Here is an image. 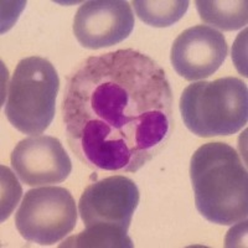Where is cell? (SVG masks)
<instances>
[{
  "mask_svg": "<svg viewBox=\"0 0 248 248\" xmlns=\"http://www.w3.org/2000/svg\"><path fill=\"white\" fill-rule=\"evenodd\" d=\"M62 119L71 152L92 170L137 172L174 130L163 68L132 48L91 56L67 77Z\"/></svg>",
  "mask_w": 248,
  "mask_h": 248,
  "instance_id": "1",
  "label": "cell"
},
{
  "mask_svg": "<svg viewBox=\"0 0 248 248\" xmlns=\"http://www.w3.org/2000/svg\"><path fill=\"white\" fill-rule=\"evenodd\" d=\"M190 178L196 209L206 220L231 226L247 218V169L231 145H201L190 161Z\"/></svg>",
  "mask_w": 248,
  "mask_h": 248,
  "instance_id": "2",
  "label": "cell"
},
{
  "mask_svg": "<svg viewBox=\"0 0 248 248\" xmlns=\"http://www.w3.org/2000/svg\"><path fill=\"white\" fill-rule=\"evenodd\" d=\"M180 113L186 128L201 138L236 134L248 121L247 86L236 77L194 82L181 94Z\"/></svg>",
  "mask_w": 248,
  "mask_h": 248,
  "instance_id": "3",
  "label": "cell"
},
{
  "mask_svg": "<svg viewBox=\"0 0 248 248\" xmlns=\"http://www.w3.org/2000/svg\"><path fill=\"white\" fill-rule=\"evenodd\" d=\"M59 88V75L48 60L39 56L21 60L9 85L8 121L24 134L44 133L55 117Z\"/></svg>",
  "mask_w": 248,
  "mask_h": 248,
  "instance_id": "4",
  "label": "cell"
},
{
  "mask_svg": "<svg viewBox=\"0 0 248 248\" xmlns=\"http://www.w3.org/2000/svg\"><path fill=\"white\" fill-rule=\"evenodd\" d=\"M77 209L71 192L60 186L29 190L16 215L15 226L28 242L51 246L74 231Z\"/></svg>",
  "mask_w": 248,
  "mask_h": 248,
  "instance_id": "5",
  "label": "cell"
},
{
  "mask_svg": "<svg viewBox=\"0 0 248 248\" xmlns=\"http://www.w3.org/2000/svg\"><path fill=\"white\" fill-rule=\"evenodd\" d=\"M138 186L132 179L114 175L94 181L81 195L78 212L86 229L128 236L132 217L138 207Z\"/></svg>",
  "mask_w": 248,
  "mask_h": 248,
  "instance_id": "6",
  "label": "cell"
},
{
  "mask_svg": "<svg viewBox=\"0 0 248 248\" xmlns=\"http://www.w3.org/2000/svg\"><path fill=\"white\" fill-rule=\"evenodd\" d=\"M134 29L132 6L124 0H91L79 6L74 34L83 47L98 50L122 43Z\"/></svg>",
  "mask_w": 248,
  "mask_h": 248,
  "instance_id": "7",
  "label": "cell"
},
{
  "mask_svg": "<svg viewBox=\"0 0 248 248\" xmlns=\"http://www.w3.org/2000/svg\"><path fill=\"white\" fill-rule=\"evenodd\" d=\"M229 54L222 32L207 25L186 29L171 46L170 61L183 78L198 81L214 75Z\"/></svg>",
  "mask_w": 248,
  "mask_h": 248,
  "instance_id": "8",
  "label": "cell"
},
{
  "mask_svg": "<svg viewBox=\"0 0 248 248\" xmlns=\"http://www.w3.org/2000/svg\"><path fill=\"white\" fill-rule=\"evenodd\" d=\"M12 167L29 186L60 184L72 171V163L61 141L50 136H31L17 143L12 153Z\"/></svg>",
  "mask_w": 248,
  "mask_h": 248,
  "instance_id": "9",
  "label": "cell"
},
{
  "mask_svg": "<svg viewBox=\"0 0 248 248\" xmlns=\"http://www.w3.org/2000/svg\"><path fill=\"white\" fill-rule=\"evenodd\" d=\"M248 3L246 0L207 1L198 0L196 9L203 23L220 30L233 31L242 29L248 20Z\"/></svg>",
  "mask_w": 248,
  "mask_h": 248,
  "instance_id": "10",
  "label": "cell"
},
{
  "mask_svg": "<svg viewBox=\"0 0 248 248\" xmlns=\"http://www.w3.org/2000/svg\"><path fill=\"white\" fill-rule=\"evenodd\" d=\"M139 19L154 28L174 25L186 14L189 1L186 0H136L133 1Z\"/></svg>",
  "mask_w": 248,
  "mask_h": 248,
  "instance_id": "11",
  "label": "cell"
},
{
  "mask_svg": "<svg viewBox=\"0 0 248 248\" xmlns=\"http://www.w3.org/2000/svg\"><path fill=\"white\" fill-rule=\"evenodd\" d=\"M60 247H122L132 248L133 242L128 236L96 229H86L77 236H72Z\"/></svg>",
  "mask_w": 248,
  "mask_h": 248,
  "instance_id": "12",
  "label": "cell"
}]
</instances>
